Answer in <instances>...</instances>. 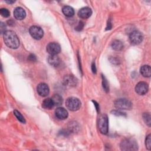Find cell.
Masks as SVG:
<instances>
[{
	"label": "cell",
	"mask_w": 151,
	"mask_h": 151,
	"mask_svg": "<svg viewBox=\"0 0 151 151\" xmlns=\"http://www.w3.org/2000/svg\"><path fill=\"white\" fill-rule=\"evenodd\" d=\"M4 41L6 46L10 48L16 49L19 45V41L17 34L11 30L6 31L4 32Z\"/></svg>",
	"instance_id": "1"
},
{
	"label": "cell",
	"mask_w": 151,
	"mask_h": 151,
	"mask_svg": "<svg viewBox=\"0 0 151 151\" xmlns=\"http://www.w3.org/2000/svg\"><path fill=\"white\" fill-rule=\"evenodd\" d=\"M120 149L124 151L136 150L138 149L136 142L133 139H124L120 143Z\"/></svg>",
	"instance_id": "2"
},
{
	"label": "cell",
	"mask_w": 151,
	"mask_h": 151,
	"mask_svg": "<svg viewBox=\"0 0 151 151\" xmlns=\"http://www.w3.org/2000/svg\"><path fill=\"white\" fill-rule=\"evenodd\" d=\"M65 106L71 111H77L81 106V102L78 99L70 97L66 100Z\"/></svg>",
	"instance_id": "3"
},
{
	"label": "cell",
	"mask_w": 151,
	"mask_h": 151,
	"mask_svg": "<svg viewBox=\"0 0 151 151\" xmlns=\"http://www.w3.org/2000/svg\"><path fill=\"white\" fill-rule=\"evenodd\" d=\"M98 127L100 132L104 134L108 132V118L107 116L105 114H101L98 120Z\"/></svg>",
	"instance_id": "4"
},
{
	"label": "cell",
	"mask_w": 151,
	"mask_h": 151,
	"mask_svg": "<svg viewBox=\"0 0 151 151\" xmlns=\"http://www.w3.org/2000/svg\"><path fill=\"white\" fill-rule=\"evenodd\" d=\"M114 106L120 110H129L132 108V103L126 99H119L115 101Z\"/></svg>",
	"instance_id": "5"
},
{
	"label": "cell",
	"mask_w": 151,
	"mask_h": 151,
	"mask_svg": "<svg viewBox=\"0 0 151 151\" xmlns=\"http://www.w3.org/2000/svg\"><path fill=\"white\" fill-rule=\"evenodd\" d=\"M29 32L31 37L35 40H40L44 35V31L38 26H31L29 29Z\"/></svg>",
	"instance_id": "6"
},
{
	"label": "cell",
	"mask_w": 151,
	"mask_h": 151,
	"mask_svg": "<svg viewBox=\"0 0 151 151\" xmlns=\"http://www.w3.org/2000/svg\"><path fill=\"white\" fill-rule=\"evenodd\" d=\"M129 40L130 42L133 45L139 44L143 40V35L138 31H134L130 34Z\"/></svg>",
	"instance_id": "7"
},
{
	"label": "cell",
	"mask_w": 151,
	"mask_h": 151,
	"mask_svg": "<svg viewBox=\"0 0 151 151\" xmlns=\"http://www.w3.org/2000/svg\"><path fill=\"white\" fill-rule=\"evenodd\" d=\"M47 51L50 55H57L60 52L61 47L57 42H50L47 46Z\"/></svg>",
	"instance_id": "8"
},
{
	"label": "cell",
	"mask_w": 151,
	"mask_h": 151,
	"mask_svg": "<svg viewBox=\"0 0 151 151\" xmlns=\"http://www.w3.org/2000/svg\"><path fill=\"white\" fill-rule=\"evenodd\" d=\"M148 89L149 87L147 84L144 81L139 82L135 87V91L139 95L145 94L147 92Z\"/></svg>",
	"instance_id": "9"
},
{
	"label": "cell",
	"mask_w": 151,
	"mask_h": 151,
	"mask_svg": "<svg viewBox=\"0 0 151 151\" xmlns=\"http://www.w3.org/2000/svg\"><path fill=\"white\" fill-rule=\"evenodd\" d=\"M37 91L40 96L42 97H45L49 94L50 90L47 84L44 83H41L37 86Z\"/></svg>",
	"instance_id": "10"
},
{
	"label": "cell",
	"mask_w": 151,
	"mask_h": 151,
	"mask_svg": "<svg viewBox=\"0 0 151 151\" xmlns=\"http://www.w3.org/2000/svg\"><path fill=\"white\" fill-rule=\"evenodd\" d=\"M63 82H64V84L65 86H70V87L75 86L77 84V79L72 75H67V76H65L64 77Z\"/></svg>",
	"instance_id": "11"
},
{
	"label": "cell",
	"mask_w": 151,
	"mask_h": 151,
	"mask_svg": "<svg viewBox=\"0 0 151 151\" xmlns=\"http://www.w3.org/2000/svg\"><path fill=\"white\" fill-rule=\"evenodd\" d=\"M91 14H92V11L88 7L82 8L79 10L78 12V17L83 19H86L89 18Z\"/></svg>",
	"instance_id": "12"
},
{
	"label": "cell",
	"mask_w": 151,
	"mask_h": 151,
	"mask_svg": "<svg viewBox=\"0 0 151 151\" xmlns=\"http://www.w3.org/2000/svg\"><path fill=\"white\" fill-rule=\"evenodd\" d=\"M55 116L60 120H64L68 117V112L63 107H58L55 110Z\"/></svg>",
	"instance_id": "13"
},
{
	"label": "cell",
	"mask_w": 151,
	"mask_h": 151,
	"mask_svg": "<svg viewBox=\"0 0 151 151\" xmlns=\"http://www.w3.org/2000/svg\"><path fill=\"white\" fill-rule=\"evenodd\" d=\"M14 16L15 19L22 20L25 18L26 13L25 10L21 7H17L14 11Z\"/></svg>",
	"instance_id": "14"
},
{
	"label": "cell",
	"mask_w": 151,
	"mask_h": 151,
	"mask_svg": "<svg viewBox=\"0 0 151 151\" xmlns=\"http://www.w3.org/2000/svg\"><path fill=\"white\" fill-rule=\"evenodd\" d=\"M48 62L51 65L57 67L60 65L61 60L57 55H50L48 58Z\"/></svg>",
	"instance_id": "15"
},
{
	"label": "cell",
	"mask_w": 151,
	"mask_h": 151,
	"mask_svg": "<svg viewBox=\"0 0 151 151\" xmlns=\"http://www.w3.org/2000/svg\"><path fill=\"white\" fill-rule=\"evenodd\" d=\"M140 71V74L145 77H150L151 76V68L149 65L142 66Z\"/></svg>",
	"instance_id": "16"
},
{
	"label": "cell",
	"mask_w": 151,
	"mask_h": 151,
	"mask_svg": "<svg viewBox=\"0 0 151 151\" xmlns=\"http://www.w3.org/2000/svg\"><path fill=\"white\" fill-rule=\"evenodd\" d=\"M54 103L51 98H47L44 100L42 103V106L45 109H51L54 106Z\"/></svg>",
	"instance_id": "17"
},
{
	"label": "cell",
	"mask_w": 151,
	"mask_h": 151,
	"mask_svg": "<svg viewBox=\"0 0 151 151\" xmlns=\"http://www.w3.org/2000/svg\"><path fill=\"white\" fill-rule=\"evenodd\" d=\"M62 11L64 15L67 17H71L74 14L73 8L70 6H64L62 9Z\"/></svg>",
	"instance_id": "18"
},
{
	"label": "cell",
	"mask_w": 151,
	"mask_h": 151,
	"mask_svg": "<svg viewBox=\"0 0 151 151\" xmlns=\"http://www.w3.org/2000/svg\"><path fill=\"white\" fill-rule=\"evenodd\" d=\"M111 47L116 51H120L123 48V44L119 40H114L111 43Z\"/></svg>",
	"instance_id": "19"
},
{
	"label": "cell",
	"mask_w": 151,
	"mask_h": 151,
	"mask_svg": "<svg viewBox=\"0 0 151 151\" xmlns=\"http://www.w3.org/2000/svg\"><path fill=\"white\" fill-rule=\"evenodd\" d=\"M54 101L55 106H60L63 103V99L61 96L59 94H55L51 98Z\"/></svg>",
	"instance_id": "20"
},
{
	"label": "cell",
	"mask_w": 151,
	"mask_h": 151,
	"mask_svg": "<svg viewBox=\"0 0 151 151\" xmlns=\"http://www.w3.org/2000/svg\"><path fill=\"white\" fill-rule=\"evenodd\" d=\"M150 114L149 113H145L143 114V119L144 122L148 126H150L151 120H150Z\"/></svg>",
	"instance_id": "21"
},
{
	"label": "cell",
	"mask_w": 151,
	"mask_h": 151,
	"mask_svg": "<svg viewBox=\"0 0 151 151\" xmlns=\"http://www.w3.org/2000/svg\"><path fill=\"white\" fill-rule=\"evenodd\" d=\"M14 114L15 115V116L17 117V119L21 123H25V120L24 119V117H23V116L20 113V112H19L18 110H15L14 111Z\"/></svg>",
	"instance_id": "22"
},
{
	"label": "cell",
	"mask_w": 151,
	"mask_h": 151,
	"mask_svg": "<svg viewBox=\"0 0 151 151\" xmlns=\"http://www.w3.org/2000/svg\"><path fill=\"white\" fill-rule=\"evenodd\" d=\"M102 84H103V87L104 90L106 92H108L109 90V84H108V82H107V80L106 79V78L103 76H102Z\"/></svg>",
	"instance_id": "23"
},
{
	"label": "cell",
	"mask_w": 151,
	"mask_h": 151,
	"mask_svg": "<svg viewBox=\"0 0 151 151\" xmlns=\"http://www.w3.org/2000/svg\"><path fill=\"white\" fill-rule=\"evenodd\" d=\"M145 145L146 147L148 150L151 149V135L149 134L146 136V141H145Z\"/></svg>",
	"instance_id": "24"
},
{
	"label": "cell",
	"mask_w": 151,
	"mask_h": 151,
	"mask_svg": "<svg viewBox=\"0 0 151 151\" xmlns=\"http://www.w3.org/2000/svg\"><path fill=\"white\" fill-rule=\"evenodd\" d=\"M0 14L1 15L5 18H7L9 16L10 12L6 8H1L0 9Z\"/></svg>",
	"instance_id": "25"
},
{
	"label": "cell",
	"mask_w": 151,
	"mask_h": 151,
	"mask_svg": "<svg viewBox=\"0 0 151 151\" xmlns=\"http://www.w3.org/2000/svg\"><path fill=\"white\" fill-rule=\"evenodd\" d=\"M84 27V23L82 21H80L78 26L76 27V29L77 31H81Z\"/></svg>",
	"instance_id": "26"
},
{
	"label": "cell",
	"mask_w": 151,
	"mask_h": 151,
	"mask_svg": "<svg viewBox=\"0 0 151 151\" xmlns=\"http://www.w3.org/2000/svg\"><path fill=\"white\" fill-rule=\"evenodd\" d=\"M113 114L116 115V116H123L124 115V113L120 111H117V110H114L113 111Z\"/></svg>",
	"instance_id": "27"
},
{
	"label": "cell",
	"mask_w": 151,
	"mask_h": 151,
	"mask_svg": "<svg viewBox=\"0 0 151 151\" xmlns=\"http://www.w3.org/2000/svg\"><path fill=\"white\" fill-rule=\"evenodd\" d=\"M28 60L31 61H35L36 60V57L33 54H31L29 55L28 57Z\"/></svg>",
	"instance_id": "28"
},
{
	"label": "cell",
	"mask_w": 151,
	"mask_h": 151,
	"mask_svg": "<svg viewBox=\"0 0 151 151\" xmlns=\"http://www.w3.org/2000/svg\"><path fill=\"white\" fill-rule=\"evenodd\" d=\"M91 70L93 73H96V68L94 63H93L91 64Z\"/></svg>",
	"instance_id": "29"
},
{
	"label": "cell",
	"mask_w": 151,
	"mask_h": 151,
	"mask_svg": "<svg viewBox=\"0 0 151 151\" xmlns=\"http://www.w3.org/2000/svg\"><path fill=\"white\" fill-rule=\"evenodd\" d=\"M93 102H94V105L96 106V109L97 110V111H99V107H98V104H97V103L96 102V101H93Z\"/></svg>",
	"instance_id": "30"
},
{
	"label": "cell",
	"mask_w": 151,
	"mask_h": 151,
	"mask_svg": "<svg viewBox=\"0 0 151 151\" xmlns=\"http://www.w3.org/2000/svg\"><path fill=\"white\" fill-rule=\"evenodd\" d=\"M6 2H7L8 4H12V3H14L15 1H6Z\"/></svg>",
	"instance_id": "31"
}]
</instances>
